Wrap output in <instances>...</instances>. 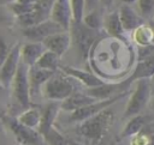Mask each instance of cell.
<instances>
[{"instance_id": "33", "label": "cell", "mask_w": 154, "mask_h": 145, "mask_svg": "<svg viewBox=\"0 0 154 145\" xmlns=\"http://www.w3.org/2000/svg\"><path fill=\"white\" fill-rule=\"evenodd\" d=\"M99 7V0H84V13Z\"/></svg>"}, {"instance_id": "43", "label": "cell", "mask_w": 154, "mask_h": 145, "mask_svg": "<svg viewBox=\"0 0 154 145\" xmlns=\"http://www.w3.org/2000/svg\"><path fill=\"white\" fill-rule=\"evenodd\" d=\"M2 116H4V109H2V107L0 104V117H2Z\"/></svg>"}, {"instance_id": "30", "label": "cell", "mask_w": 154, "mask_h": 145, "mask_svg": "<svg viewBox=\"0 0 154 145\" xmlns=\"http://www.w3.org/2000/svg\"><path fill=\"white\" fill-rule=\"evenodd\" d=\"M53 2H54V0H37L35 8L38 12H41L43 16L49 18V12H51V8L53 6Z\"/></svg>"}, {"instance_id": "7", "label": "cell", "mask_w": 154, "mask_h": 145, "mask_svg": "<svg viewBox=\"0 0 154 145\" xmlns=\"http://www.w3.org/2000/svg\"><path fill=\"white\" fill-rule=\"evenodd\" d=\"M6 125L11 133L13 134L17 144L22 145H41L43 143V139L41 134L36 129L28 128L23 125H20L16 119L6 117L5 119Z\"/></svg>"}, {"instance_id": "2", "label": "cell", "mask_w": 154, "mask_h": 145, "mask_svg": "<svg viewBox=\"0 0 154 145\" xmlns=\"http://www.w3.org/2000/svg\"><path fill=\"white\" fill-rule=\"evenodd\" d=\"M75 79L64 74L60 70L54 72V74L42 85L41 93L45 98L52 102H61L71 93L76 91Z\"/></svg>"}, {"instance_id": "38", "label": "cell", "mask_w": 154, "mask_h": 145, "mask_svg": "<svg viewBox=\"0 0 154 145\" xmlns=\"http://www.w3.org/2000/svg\"><path fill=\"white\" fill-rule=\"evenodd\" d=\"M119 2H122L123 5H131V4H135L137 0H118Z\"/></svg>"}, {"instance_id": "12", "label": "cell", "mask_w": 154, "mask_h": 145, "mask_svg": "<svg viewBox=\"0 0 154 145\" xmlns=\"http://www.w3.org/2000/svg\"><path fill=\"white\" fill-rule=\"evenodd\" d=\"M46 50H49L61 58L71 46V35L69 31H60L57 32L41 42Z\"/></svg>"}, {"instance_id": "8", "label": "cell", "mask_w": 154, "mask_h": 145, "mask_svg": "<svg viewBox=\"0 0 154 145\" xmlns=\"http://www.w3.org/2000/svg\"><path fill=\"white\" fill-rule=\"evenodd\" d=\"M20 43H16L12 46L7 58L4 60V62L0 65V84L4 89H8L11 85V81L18 70V66L20 64Z\"/></svg>"}, {"instance_id": "28", "label": "cell", "mask_w": 154, "mask_h": 145, "mask_svg": "<svg viewBox=\"0 0 154 145\" xmlns=\"http://www.w3.org/2000/svg\"><path fill=\"white\" fill-rule=\"evenodd\" d=\"M71 10H72V22L79 23L82 22L84 14V0H70Z\"/></svg>"}, {"instance_id": "14", "label": "cell", "mask_w": 154, "mask_h": 145, "mask_svg": "<svg viewBox=\"0 0 154 145\" xmlns=\"http://www.w3.org/2000/svg\"><path fill=\"white\" fill-rule=\"evenodd\" d=\"M54 74L52 71H47L43 68H38L36 66H31L28 68V80L30 87V97L36 93H41L42 85Z\"/></svg>"}, {"instance_id": "40", "label": "cell", "mask_w": 154, "mask_h": 145, "mask_svg": "<svg viewBox=\"0 0 154 145\" xmlns=\"http://www.w3.org/2000/svg\"><path fill=\"white\" fill-rule=\"evenodd\" d=\"M149 105H150V108L154 110V93L152 95V97H150V99H149V103H148Z\"/></svg>"}, {"instance_id": "34", "label": "cell", "mask_w": 154, "mask_h": 145, "mask_svg": "<svg viewBox=\"0 0 154 145\" xmlns=\"http://www.w3.org/2000/svg\"><path fill=\"white\" fill-rule=\"evenodd\" d=\"M13 1L20 5H26V6H35L37 2V0H13Z\"/></svg>"}, {"instance_id": "15", "label": "cell", "mask_w": 154, "mask_h": 145, "mask_svg": "<svg viewBox=\"0 0 154 145\" xmlns=\"http://www.w3.org/2000/svg\"><path fill=\"white\" fill-rule=\"evenodd\" d=\"M118 16L122 23V26L124 31H134L138 26L143 24L142 17L138 14L136 10H134L130 5H123L118 10Z\"/></svg>"}, {"instance_id": "1", "label": "cell", "mask_w": 154, "mask_h": 145, "mask_svg": "<svg viewBox=\"0 0 154 145\" xmlns=\"http://www.w3.org/2000/svg\"><path fill=\"white\" fill-rule=\"evenodd\" d=\"M116 114L111 107L101 110L100 113L85 119L78 125V134L83 137L91 145L100 144L107 135L113 125Z\"/></svg>"}, {"instance_id": "37", "label": "cell", "mask_w": 154, "mask_h": 145, "mask_svg": "<svg viewBox=\"0 0 154 145\" xmlns=\"http://www.w3.org/2000/svg\"><path fill=\"white\" fill-rule=\"evenodd\" d=\"M149 85H150V90H152V95L154 93V74L149 78Z\"/></svg>"}, {"instance_id": "44", "label": "cell", "mask_w": 154, "mask_h": 145, "mask_svg": "<svg viewBox=\"0 0 154 145\" xmlns=\"http://www.w3.org/2000/svg\"><path fill=\"white\" fill-rule=\"evenodd\" d=\"M4 90H5V89H4V87H2V85H1V84H0V92H2V91H4Z\"/></svg>"}, {"instance_id": "10", "label": "cell", "mask_w": 154, "mask_h": 145, "mask_svg": "<svg viewBox=\"0 0 154 145\" xmlns=\"http://www.w3.org/2000/svg\"><path fill=\"white\" fill-rule=\"evenodd\" d=\"M134 80L129 77L126 80L119 81V83H105L100 86H95V87H90V89H85V92L88 96L93 97L94 99L99 101V99H106V98H111L118 93H122L124 91H128L130 84Z\"/></svg>"}, {"instance_id": "3", "label": "cell", "mask_w": 154, "mask_h": 145, "mask_svg": "<svg viewBox=\"0 0 154 145\" xmlns=\"http://www.w3.org/2000/svg\"><path fill=\"white\" fill-rule=\"evenodd\" d=\"M134 81H135V89L130 93L126 107L124 109V117L126 119L140 114L147 107L152 97L149 78H140Z\"/></svg>"}, {"instance_id": "20", "label": "cell", "mask_w": 154, "mask_h": 145, "mask_svg": "<svg viewBox=\"0 0 154 145\" xmlns=\"http://www.w3.org/2000/svg\"><path fill=\"white\" fill-rule=\"evenodd\" d=\"M153 74H154V52H152L149 55L140 60L130 78L132 80H136L140 78H150Z\"/></svg>"}, {"instance_id": "24", "label": "cell", "mask_w": 154, "mask_h": 145, "mask_svg": "<svg viewBox=\"0 0 154 145\" xmlns=\"http://www.w3.org/2000/svg\"><path fill=\"white\" fill-rule=\"evenodd\" d=\"M103 18H105V16L101 13V11L97 7V8H94L91 11H89V12H85L83 14L82 23L87 28L99 31L103 26Z\"/></svg>"}, {"instance_id": "13", "label": "cell", "mask_w": 154, "mask_h": 145, "mask_svg": "<svg viewBox=\"0 0 154 145\" xmlns=\"http://www.w3.org/2000/svg\"><path fill=\"white\" fill-rule=\"evenodd\" d=\"M59 70L64 74L71 77L72 79L77 80L78 83H81L83 86H85V89L100 86L106 83L102 79H100L97 75H95L90 72H87L84 70H81V68H76V67H71V66H60Z\"/></svg>"}, {"instance_id": "23", "label": "cell", "mask_w": 154, "mask_h": 145, "mask_svg": "<svg viewBox=\"0 0 154 145\" xmlns=\"http://www.w3.org/2000/svg\"><path fill=\"white\" fill-rule=\"evenodd\" d=\"M34 66H36L38 68L47 70V71L57 72L60 67V58L49 50H45Z\"/></svg>"}, {"instance_id": "9", "label": "cell", "mask_w": 154, "mask_h": 145, "mask_svg": "<svg viewBox=\"0 0 154 145\" xmlns=\"http://www.w3.org/2000/svg\"><path fill=\"white\" fill-rule=\"evenodd\" d=\"M60 31H65V30L49 18L34 25V26L25 28L22 30L23 35L25 36V38L29 42H42L47 37H49L57 32H60Z\"/></svg>"}, {"instance_id": "21", "label": "cell", "mask_w": 154, "mask_h": 145, "mask_svg": "<svg viewBox=\"0 0 154 145\" xmlns=\"http://www.w3.org/2000/svg\"><path fill=\"white\" fill-rule=\"evenodd\" d=\"M40 119H41V109H38L36 107H29V108L24 109L16 117V120L20 125H23L28 128H31V129H36V131H37V127L40 123Z\"/></svg>"}, {"instance_id": "29", "label": "cell", "mask_w": 154, "mask_h": 145, "mask_svg": "<svg viewBox=\"0 0 154 145\" xmlns=\"http://www.w3.org/2000/svg\"><path fill=\"white\" fill-rule=\"evenodd\" d=\"M137 12L141 17L149 16L154 11V0H137Z\"/></svg>"}, {"instance_id": "35", "label": "cell", "mask_w": 154, "mask_h": 145, "mask_svg": "<svg viewBox=\"0 0 154 145\" xmlns=\"http://www.w3.org/2000/svg\"><path fill=\"white\" fill-rule=\"evenodd\" d=\"M149 29H150V32H152V42H150V46L154 47V19L148 24Z\"/></svg>"}, {"instance_id": "22", "label": "cell", "mask_w": 154, "mask_h": 145, "mask_svg": "<svg viewBox=\"0 0 154 145\" xmlns=\"http://www.w3.org/2000/svg\"><path fill=\"white\" fill-rule=\"evenodd\" d=\"M147 117L141 115V114H137V115H134L131 117H129L126 125L124 126L120 135L123 138H128V137H134L136 135L137 133H140L143 127H146L147 125Z\"/></svg>"}, {"instance_id": "31", "label": "cell", "mask_w": 154, "mask_h": 145, "mask_svg": "<svg viewBox=\"0 0 154 145\" xmlns=\"http://www.w3.org/2000/svg\"><path fill=\"white\" fill-rule=\"evenodd\" d=\"M11 48H12V46H10V44L7 43V41L4 40V38L0 36V65H1V64L4 62V60L7 58V55H8L10 50H11Z\"/></svg>"}, {"instance_id": "26", "label": "cell", "mask_w": 154, "mask_h": 145, "mask_svg": "<svg viewBox=\"0 0 154 145\" xmlns=\"http://www.w3.org/2000/svg\"><path fill=\"white\" fill-rule=\"evenodd\" d=\"M134 40L136 41V43L141 47H146V46H150L152 42V32L150 29L147 25L142 24L141 26H138L137 29L134 30Z\"/></svg>"}, {"instance_id": "41", "label": "cell", "mask_w": 154, "mask_h": 145, "mask_svg": "<svg viewBox=\"0 0 154 145\" xmlns=\"http://www.w3.org/2000/svg\"><path fill=\"white\" fill-rule=\"evenodd\" d=\"M2 7H4V6H2ZM4 20H6V16L2 13L1 7H0V23H1V22H4Z\"/></svg>"}, {"instance_id": "5", "label": "cell", "mask_w": 154, "mask_h": 145, "mask_svg": "<svg viewBox=\"0 0 154 145\" xmlns=\"http://www.w3.org/2000/svg\"><path fill=\"white\" fill-rule=\"evenodd\" d=\"M28 68L29 67L26 65L20 62L10 85L13 99L17 102L19 107L24 109L31 107L30 87H29V80H28Z\"/></svg>"}, {"instance_id": "25", "label": "cell", "mask_w": 154, "mask_h": 145, "mask_svg": "<svg viewBox=\"0 0 154 145\" xmlns=\"http://www.w3.org/2000/svg\"><path fill=\"white\" fill-rule=\"evenodd\" d=\"M48 19L46 16H43L41 12H38L36 8H34V11L26 13V14H23V16H19V17H16V23L22 26L23 29L25 28H30V26H34L43 20Z\"/></svg>"}, {"instance_id": "36", "label": "cell", "mask_w": 154, "mask_h": 145, "mask_svg": "<svg viewBox=\"0 0 154 145\" xmlns=\"http://www.w3.org/2000/svg\"><path fill=\"white\" fill-rule=\"evenodd\" d=\"M114 0H99V5L103 6V7H108Z\"/></svg>"}, {"instance_id": "19", "label": "cell", "mask_w": 154, "mask_h": 145, "mask_svg": "<svg viewBox=\"0 0 154 145\" xmlns=\"http://www.w3.org/2000/svg\"><path fill=\"white\" fill-rule=\"evenodd\" d=\"M106 32L112 36V37H116V38H124L123 35H124V29L122 26V23H120V19H119V16H118V11H113L111 13H108L107 16H105L103 18V26Z\"/></svg>"}, {"instance_id": "17", "label": "cell", "mask_w": 154, "mask_h": 145, "mask_svg": "<svg viewBox=\"0 0 154 145\" xmlns=\"http://www.w3.org/2000/svg\"><path fill=\"white\" fill-rule=\"evenodd\" d=\"M60 110V103L52 102L45 105V108L41 110V119L37 127V132L41 134V137L54 126V121L58 116V113Z\"/></svg>"}, {"instance_id": "45", "label": "cell", "mask_w": 154, "mask_h": 145, "mask_svg": "<svg viewBox=\"0 0 154 145\" xmlns=\"http://www.w3.org/2000/svg\"><path fill=\"white\" fill-rule=\"evenodd\" d=\"M109 145H116V144H114V143H111V144H109Z\"/></svg>"}, {"instance_id": "16", "label": "cell", "mask_w": 154, "mask_h": 145, "mask_svg": "<svg viewBox=\"0 0 154 145\" xmlns=\"http://www.w3.org/2000/svg\"><path fill=\"white\" fill-rule=\"evenodd\" d=\"M46 50L43 44L41 42H26L20 44V62L26 65L28 67H31L36 64L38 58L42 55V53Z\"/></svg>"}, {"instance_id": "46", "label": "cell", "mask_w": 154, "mask_h": 145, "mask_svg": "<svg viewBox=\"0 0 154 145\" xmlns=\"http://www.w3.org/2000/svg\"><path fill=\"white\" fill-rule=\"evenodd\" d=\"M17 145H22V144H17Z\"/></svg>"}, {"instance_id": "11", "label": "cell", "mask_w": 154, "mask_h": 145, "mask_svg": "<svg viewBox=\"0 0 154 145\" xmlns=\"http://www.w3.org/2000/svg\"><path fill=\"white\" fill-rule=\"evenodd\" d=\"M49 19L60 25L65 31H69L72 23V10L70 0H54L49 12Z\"/></svg>"}, {"instance_id": "4", "label": "cell", "mask_w": 154, "mask_h": 145, "mask_svg": "<svg viewBox=\"0 0 154 145\" xmlns=\"http://www.w3.org/2000/svg\"><path fill=\"white\" fill-rule=\"evenodd\" d=\"M69 32L71 35V43L73 42L76 46V50L81 59L85 60L91 46L97 38L99 31L91 30L87 28L82 22L79 23H71V26L69 29Z\"/></svg>"}, {"instance_id": "6", "label": "cell", "mask_w": 154, "mask_h": 145, "mask_svg": "<svg viewBox=\"0 0 154 145\" xmlns=\"http://www.w3.org/2000/svg\"><path fill=\"white\" fill-rule=\"evenodd\" d=\"M126 93H129V91H124V92L118 93V95H116V96H113L111 98L95 101V102H93V103H90V104H88L85 107H82V108H79V109H77L75 111H71L69 120L71 122H78L79 123V122L84 121L85 119H88V117H90V116L100 113L101 110H103V109L113 105L114 103H117L118 101H120L122 98H124L126 96Z\"/></svg>"}, {"instance_id": "32", "label": "cell", "mask_w": 154, "mask_h": 145, "mask_svg": "<svg viewBox=\"0 0 154 145\" xmlns=\"http://www.w3.org/2000/svg\"><path fill=\"white\" fill-rule=\"evenodd\" d=\"M148 144H149V138L146 134H141V132L134 135L131 140V145H148Z\"/></svg>"}, {"instance_id": "18", "label": "cell", "mask_w": 154, "mask_h": 145, "mask_svg": "<svg viewBox=\"0 0 154 145\" xmlns=\"http://www.w3.org/2000/svg\"><path fill=\"white\" fill-rule=\"evenodd\" d=\"M96 99H94L93 97L88 96L84 92H78L75 91L73 93H71L69 97H66L64 101L60 102V109L67 113L75 111L82 107H85L93 102H95Z\"/></svg>"}, {"instance_id": "27", "label": "cell", "mask_w": 154, "mask_h": 145, "mask_svg": "<svg viewBox=\"0 0 154 145\" xmlns=\"http://www.w3.org/2000/svg\"><path fill=\"white\" fill-rule=\"evenodd\" d=\"M42 139L47 145H67L69 141L54 126L42 135Z\"/></svg>"}, {"instance_id": "42", "label": "cell", "mask_w": 154, "mask_h": 145, "mask_svg": "<svg viewBox=\"0 0 154 145\" xmlns=\"http://www.w3.org/2000/svg\"><path fill=\"white\" fill-rule=\"evenodd\" d=\"M10 1H12V0H0V7H2V6H6Z\"/></svg>"}, {"instance_id": "39", "label": "cell", "mask_w": 154, "mask_h": 145, "mask_svg": "<svg viewBox=\"0 0 154 145\" xmlns=\"http://www.w3.org/2000/svg\"><path fill=\"white\" fill-rule=\"evenodd\" d=\"M67 145H84V144H82L79 141H75V140H69L67 141Z\"/></svg>"}]
</instances>
